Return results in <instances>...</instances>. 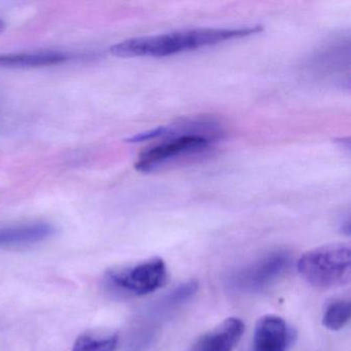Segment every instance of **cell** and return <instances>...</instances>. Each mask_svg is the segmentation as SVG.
<instances>
[{
	"label": "cell",
	"mask_w": 351,
	"mask_h": 351,
	"mask_svg": "<svg viewBox=\"0 0 351 351\" xmlns=\"http://www.w3.org/2000/svg\"><path fill=\"white\" fill-rule=\"evenodd\" d=\"M263 32L260 25L237 28H196L180 30L158 36L131 38L110 48L114 56L124 57H163L173 56L205 47L215 46L235 38L254 36Z\"/></svg>",
	"instance_id": "cell-1"
},
{
	"label": "cell",
	"mask_w": 351,
	"mask_h": 351,
	"mask_svg": "<svg viewBox=\"0 0 351 351\" xmlns=\"http://www.w3.org/2000/svg\"><path fill=\"white\" fill-rule=\"evenodd\" d=\"M298 272L319 289L342 287L350 281L351 250L348 244L319 246L304 254L297 263Z\"/></svg>",
	"instance_id": "cell-2"
},
{
	"label": "cell",
	"mask_w": 351,
	"mask_h": 351,
	"mask_svg": "<svg viewBox=\"0 0 351 351\" xmlns=\"http://www.w3.org/2000/svg\"><path fill=\"white\" fill-rule=\"evenodd\" d=\"M167 280V268L162 258H153L134 266L108 272L106 285L119 293L145 295L161 289Z\"/></svg>",
	"instance_id": "cell-3"
},
{
	"label": "cell",
	"mask_w": 351,
	"mask_h": 351,
	"mask_svg": "<svg viewBox=\"0 0 351 351\" xmlns=\"http://www.w3.org/2000/svg\"><path fill=\"white\" fill-rule=\"evenodd\" d=\"M215 139L199 133H186L165 138L163 143L145 149L139 156L135 168L141 172H151L178 158L206 149Z\"/></svg>",
	"instance_id": "cell-4"
},
{
	"label": "cell",
	"mask_w": 351,
	"mask_h": 351,
	"mask_svg": "<svg viewBox=\"0 0 351 351\" xmlns=\"http://www.w3.org/2000/svg\"><path fill=\"white\" fill-rule=\"evenodd\" d=\"M287 252H275L244 267L230 279V285L241 293H256L274 282L289 264Z\"/></svg>",
	"instance_id": "cell-5"
},
{
	"label": "cell",
	"mask_w": 351,
	"mask_h": 351,
	"mask_svg": "<svg viewBox=\"0 0 351 351\" xmlns=\"http://www.w3.org/2000/svg\"><path fill=\"white\" fill-rule=\"evenodd\" d=\"M295 332L280 316H262L254 326L252 343L248 351H287Z\"/></svg>",
	"instance_id": "cell-6"
},
{
	"label": "cell",
	"mask_w": 351,
	"mask_h": 351,
	"mask_svg": "<svg viewBox=\"0 0 351 351\" xmlns=\"http://www.w3.org/2000/svg\"><path fill=\"white\" fill-rule=\"evenodd\" d=\"M244 324L240 318L230 317L203 334L191 351H233L243 336Z\"/></svg>",
	"instance_id": "cell-7"
},
{
	"label": "cell",
	"mask_w": 351,
	"mask_h": 351,
	"mask_svg": "<svg viewBox=\"0 0 351 351\" xmlns=\"http://www.w3.org/2000/svg\"><path fill=\"white\" fill-rule=\"evenodd\" d=\"M54 233V227L47 223L3 228L0 229V247H13L38 243L48 239Z\"/></svg>",
	"instance_id": "cell-8"
},
{
	"label": "cell",
	"mask_w": 351,
	"mask_h": 351,
	"mask_svg": "<svg viewBox=\"0 0 351 351\" xmlns=\"http://www.w3.org/2000/svg\"><path fill=\"white\" fill-rule=\"evenodd\" d=\"M69 55L56 51L0 55L1 69H36L59 64L69 60Z\"/></svg>",
	"instance_id": "cell-9"
},
{
	"label": "cell",
	"mask_w": 351,
	"mask_h": 351,
	"mask_svg": "<svg viewBox=\"0 0 351 351\" xmlns=\"http://www.w3.org/2000/svg\"><path fill=\"white\" fill-rule=\"evenodd\" d=\"M351 316V304L348 300H336L326 306L322 316V324L330 330H339L348 324Z\"/></svg>",
	"instance_id": "cell-10"
},
{
	"label": "cell",
	"mask_w": 351,
	"mask_h": 351,
	"mask_svg": "<svg viewBox=\"0 0 351 351\" xmlns=\"http://www.w3.org/2000/svg\"><path fill=\"white\" fill-rule=\"evenodd\" d=\"M118 345V337H95L82 335L73 345V351H114Z\"/></svg>",
	"instance_id": "cell-11"
},
{
	"label": "cell",
	"mask_w": 351,
	"mask_h": 351,
	"mask_svg": "<svg viewBox=\"0 0 351 351\" xmlns=\"http://www.w3.org/2000/svg\"><path fill=\"white\" fill-rule=\"evenodd\" d=\"M198 291V282L196 280L186 281L173 289L164 300L168 306L180 305L190 300Z\"/></svg>",
	"instance_id": "cell-12"
},
{
	"label": "cell",
	"mask_w": 351,
	"mask_h": 351,
	"mask_svg": "<svg viewBox=\"0 0 351 351\" xmlns=\"http://www.w3.org/2000/svg\"><path fill=\"white\" fill-rule=\"evenodd\" d=\"M5 23L3 19H0V32H3L5 30Z\"/></svg>",
	"instance_id": "cell-13"
}]
</instances>
